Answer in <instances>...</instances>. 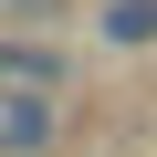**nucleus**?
<instances>
[{"mask_svg": "<svg viewBox=\"0 0 157 157\" xmlns=\"http://www.w3.org/2000/svg\"><path fill=\"white\" fill-rule=\"evenodd\" d=\"M115 42H157V0H115Z\"/></svg>", "mask_w": 157, "mask_h": 157, "instance_id": "obj_1", "label": "nucleus"}]
</instances>
